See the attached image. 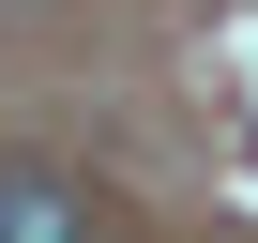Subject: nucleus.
Listing matches in <instances>:
<instances>
[{
    "label": "nucleus",
    "instance_id": "1",
    "mask_svg": "<svg viewBox=\"0 0 258 243\" xmlns=\"http://www.w3.org/2000/svg\"><path fill=\"white\" fill-rule=\"evenodd\" d=\"M0 243H91V198L61 167H0Z\"/></svg>",
    "mask_w": 258,
    "mask_h": 243
}]
</instances>
